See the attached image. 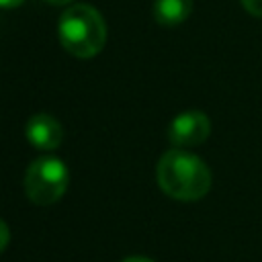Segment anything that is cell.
Instances as JSON below:
<instances>
[{"label":"cell","instance_id":"cell-1","mask_svg":"<svg viewBox=\"0 0 262 262\" xmlns=\"http://www.w3.org/2000/svg\"><path fill=\"white\" fill-rule=\"evenodd\" d=\"M158 184L176 201H199L211 188V170L194 154L184 149H170L158 162Z\"/></svg>","mask_w":262,"mask_h":262},{"label":"cell","instance_id":"cell-2","mask_svg":"<svg viewBox=\"0 0 262 262\" xmlns=\"http://www.w3.org/2000/svg\"><path fill=\"white\" fill-rule=\"evenodd\" d=\"M57 35L68 53L80 59H90L104 47L106 25L94 6L74 4L61 12Z\"/></svg>","mask_w":262,"mask_h":262},{"label":"cell","instance_id":"cell-3","mask_svg":"<svg viewBox=\"0 0 262 262\" xmlns=\"http://www.w3.org/2000/svg\"><path fill=\"white\" fill-rule=\"evenodd\" d=\"M68 182H70L68 166L55 156H41L33 160L25 174L27 196L39 207L57 203L63 196Z\"/></svg>","mask_w":262,"mask_h":262},{"label":"cell","instance_id":"cell-4","mask_svg":"<svg viewBox=\"0 0 262 262\" xmlns=\"http://www.w3.org/2000/svg\"><path fill=\"white\" fill-rule=\"evenodd\" d=\"M209 133H211L209 117L201 111H186L172 119L168 127V141L174 147L184 149V147H194L205 143Z\"/></svg>","mask_w":262,"mask_h":262},{"label":"cell","instance_id":"cell-5","mask_svg":"<svg viewBox=\"0 0 262 262\" xmlns=\"http://www.w3.org/2000/svg\"><path fill=\"white\" fill-rule=\"evenodd\" d=\"M25 135L33 147H37L41 151H53L63 141V127L55 117H51L47 113H39L29 119Z\"/></svg>","mask_w":262,"mask_h":262},{"label":"cell","instance_id":"cell-6","mask_svg":"<svg viewBox=\"0 0 262 262\" xmlns=\"http://www.w3.org/2000/svg\"><path fill=\"white\" fill-rule=\"evenodd\" d=\"M192 12V0H156L154 18L162 27H178Z\"/></svg>","mask_w":262,"mask_h":262},{"label":"cell","instance_id":"cell-7","mask_svg":"<svg viewBox=\"0 0 262 262\" xmlns=\"http://www.w3.org/2000/svg\"><path fill=\"white\" fill-rule=\"evenodd\" d=\"M242 4L250 14L262 16V0H242Z\"/></svg>","mask_w":262,"mask_h":262},{"label":"cell","instance_id":"cell-8","mask_svg":"<svg viewBox=\"0 0 262 262\" xmlns=\"http://www.w3.org/2000/svg\"><path fill=\"white\" fill-rule=\"evenodd\" d=\"M8 239H10V231H8V225L0 219V254L4 252V248L8 246Z\"/></svg>","mask_w":262,"mask_h":262},{"label":"cell","instance_id":"cell-9","mask_svg":"<svg viewBox=\"0 0 262 262\" xmlns=\"http://www.w3.org/2000/svg\"><path fill=\"white\" fill-rule=\"evenodd\" d=\"M25 0H0V8H16L20 6Z\"/></svg>","mask_w":262,"mask_h":262},{"label":"cell","instance_id":"cell-10","mask_svg":"<svg viewBox=\"0 0 262 262\" xmlns=\"http://www.w3.org/2000/svg\"><path fill=\"white\" fill-rule=\"evenodd\" d=\"M121 262H154V260H149V258H145V256H129V258H125V260H121Z\"/></svg>","mask_w":262,"mask_h":262},{"label":"cell","instance_id":"cell-11","mask_svg":"<svg viewBox=\"0 0 262 262\" xmlns=\"http://www.w3.org/2000/svg\"><path fill=\"white\" fill-rule=\"evenodd\" d=\"M45 2H49V4H53V6H68V4H72L74 0H45Z\"/></svg>","mask_w":262,"mask_h":262}]
</instances>
